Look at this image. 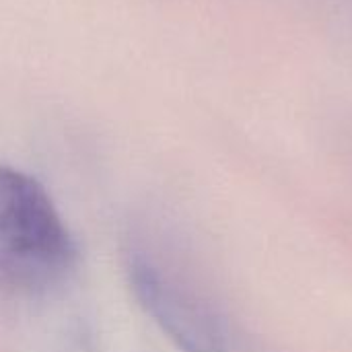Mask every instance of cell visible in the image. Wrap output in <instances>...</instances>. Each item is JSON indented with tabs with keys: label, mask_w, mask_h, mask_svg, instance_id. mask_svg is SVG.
<instances>
[{
	"label": "cell",
	"mask_w": 352,
	"mask_h": 352,
	"mask_svg": "<svg viewBox=\"0 0 352 352\" xmlns=\"http://www.w3.org/2000/svg\"><path fill=\"white\" fill-rule=\"evenodd\" d=\"M76 245L43 186L0 165V293L39 299L68 283Z\"/></svg>",
	"instance_id": "obj_1"
},
{
	"label": "cell",
	"mask_w": 352,
	"mask_h": 352,
	"mask_svg": "<svg viewBox=\"0 0 352 352\" xmlns=\"http://www.w3.org/2000/svg\"><path fill=\"white\" fill-rule=\"evenodd\" d=\"M126 258L136 299L179 351L227 352L219 314L159 252L136 241Z\"/></svg>",
	"instance_id": "obj_2"
}]
</instances>
